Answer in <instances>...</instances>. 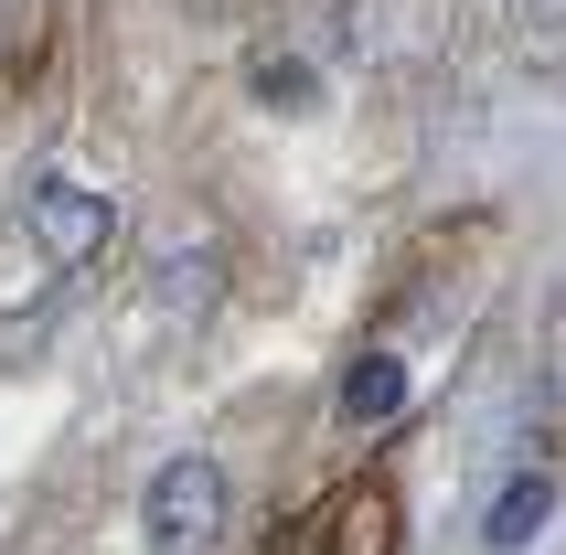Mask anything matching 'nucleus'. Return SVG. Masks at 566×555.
Returning a JSON list of instances; mask_svg holds the SVG:
<instances>
[{
	"instance_id": "f257e3e1",
	"label": "nucleus",
	"mask_w": 566,
	"mask_h": 555,
	"mask_svg": "<svg viewBox=\"0 0 566 555\" xmlns=\"http://www.w3.org/2000/svg\"><path fill=\"white\" fill-rule=\"evenodd\" d=\"M139 524H150V545H160V555L214 545V524H224V470L203 460V449L160 460V470H150V502H139Z\"/></svg>"
},
{
	"instance_id": "f03ea898",
	"label": "nucleus",
	"mask_w": 566,
	"mask_h": 555,
	"mask_svg": "<svg viewBox=\"0 0 566 555\" xmlns=\"http://www.w3.org/2000/svg\"><path fill=\"white\" fill-rule=\"evenodd\" d=\"M22 235L54 256V268H75V256L107 247V192L75 182V171H43V182H32V203H22Z\"/></svg>"
},
{
	"instance_id": "7ed1b4c3",
	"label": "nucleus",
	"mask_w": 566,
	"mask_h": 555,
	"mask_svg": "<svg viewBox=\"0 0 566 555\" xmlns=\"http://www.w3.org/2000/svg\"><path fill=\"white\" fill-rule=\"evenodd\" d=\"M545 513H556V481H545V470H524V481H503V492H492L481 545H492V555H524V545L545 534Z\"/></svg>"
},
{
	"instance_id": "20e7f679",
	"label": "nucleus",
	"mask_w": 566,
	"mask_h": 555,
	"mask_svg": "<svg viewBox=\"0 0 566 555\" xmlns=\"http://www.w3.org/2000/svg\"><path fill=\"white\" fill-rule=\"evenodd\" d=\"M396 406H407V364H396V353H364V364L343 374V428H385Z\"/></svg>"
}]
</instances>
